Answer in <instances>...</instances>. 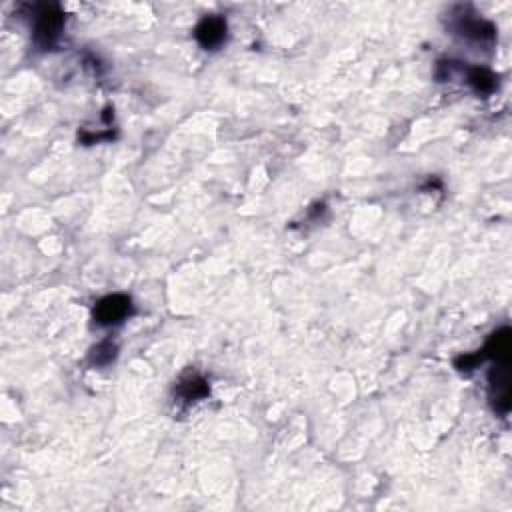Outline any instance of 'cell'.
Masks as SVG:
<instances>
[{"label":"cell","mask_w":512,"mask_h":512,"mask_svg":"<svg viewBox=\"0 0 512 512\" xmlns=\"http://www.w3.org/2000/svg\"><path fill=\"white\" fill-rule=\"evenodd\" d=\"M62 24H64V14L59 10V6H42L34 22V41L44 48L50 46L59 39Z\"/></svg>","instance_id":"obj_1"},{"label":"cell","mask_w":512,"mask_h":512,"mask_svg":"<svg viewBox=\"0 0 512 512\" xmlns=\"http://www.w3.org/2000/svg\"><path fill=\"white\" fill-rule=\"evenodd\" d=\"M130 312H132L130 298L124 296V294H112V296L103 298V300L96 305V308H94V318H96L99 325L110 327V325L123 322Z\"/></svg>","instance_id":"obj_2"},{"label":"cell","mask_w":512,"mask_h":512,"mask_svg":"<svg viewBox=\"0 0 512 512\" xmlns=\"http://www.w3.org/2000/svg\"><path fill=\"white\" fill-rule=\"evenodd\" d=\"M196 39L206 50L218 48L226 39V22L218 17H206L196 28Z\"/></svg>","instance_id":"obj_3"},{"label":"cell","mask_w":512,"mask_h":512,"mask_svg":"<svg viewBox=\"0 0 512 512\" xmlns=\"http://www.w3.org/2000/svg\"><path fill=\"white\" fill-rule=\"evenodd\" d=\"M464 37H472L476 41H484V39H492V28L489 22L478 21V19H460L458 26H456Z\"/></svg>","instance_id":"obj_4"},{"label":"cell","mask_w":512,"mask_h":512,"mask_svg":"<svg viewBox=\"0 0 512 512\" xmlns=\"http://www.w3.org/2000/svg\"><path fill=\"white\" fill-rule=\"evenodd\" d=\"M178 392L185 396L186 400H196V398H203L208 394V387L201 376H188L181 382Z\"/></svg>","instance_id":"obj_5"},{"label":"cell","mask_w":512,"mask_h":512,"mask_svg":"<svg viewBox=\"0 0 512 512\" xmlns=\"http://www.w3.org/2000/svg\"><path fill=\"white\" fill-rule=\"evenodd\" d=\"M469 81L471 84L478 90V92H489L494 86V76H492L489 70H482V68H474L471 74H469Z\"/></svg>","instance_id":"obj_6"},{"label":"cell","mask_w":512,"mask_h":512,"mask_svg":"<svg viewBox=\"0 0 512 512\" xmlns=\"http://www.w3.org/2000/svg\"><path fill=\"white\" fill-rule=\"evenodd\" d=\"M114 345H110V342H103V345H99L96 349L92 350V360H94V365H108L112 358H114Z\"/></svg>","instance_id":"obj_7"}]
</instances>
